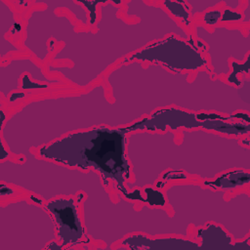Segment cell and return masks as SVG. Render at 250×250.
I'll return each instance as SVG.
<instances>
[{
    "instance_id": "cell-1",
    "label": "cell",
    "mask_w": 250,
    "mask_h": 250,
    "mask_svg": "<svg viewBox=\"0 0 250 250\" xmlns=\"http://www.w3.org/2000/svg\"><path fill=\"white\" fill-rule=\"evenodd\" d=\"M126 129L95 128L72 133L39 149L40 156L83 169L94 167L104 180L110 178L128 196L124 187L130 178L129 163L125 155Z\"/></svg>"
},
{
    "instance_id": "cell-2",
    "label": "cell",
    "mask_w": 250,
    "mask_h": 250,
    "mask_svg": "<svg viewBox=\"0 0 250 250\" xmlns=\"http://www.w3.org/2000/svg\"><path fill=\"white\" fill-rule=\"evenodd\" d=\"M46 208L54 216L57 224V231L61 240L59 248L67 244L75 245L80 243L84 229L74 199L72 197L57 198L48 202Z\"/></svg>"
},
{
    "instance_id": "cell-3",
    "label": "cell",
    "mask_w": 250,
    "mask_h": 250,
    "mask_svg": "<svg viewBox=\"0 0 250 250\" xmlns=\"http://www.w3.org/2000/svg\"><path fill=\"white\" fill-rule=\"evenodd\" d=\"M196 237H202V243H207V242H212V243H217L221 242L222 249H226V246L223 243H226L229 249H240L241 247L239 246H234L231 244V238L230 236L225 232L221 227L215 226V225H207L206 229H198L197 230V235Z\"/></svg>"
},
{
    "instance_id": "cell-4",
    "label": "cell",
    "mask_w": 250,
    "mask_h": 250,
    "mask_svg": "<svg viewBox=\"0 0 250 250\" xmlns=\"http://www.w3.org/2000/svg\"><path fill=\"white\" fill-rule=\"evenodd\" d=\"M250 175L248 172L233 171L223 175L213 183H205L206 185H212L216 188H222L225 189L235 188L239 186L249 183Z\"/></svg>"
}]
</instances>
